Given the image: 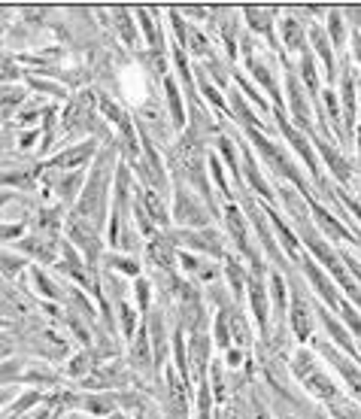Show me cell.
<instances>
[{
  "label": "cell",
  "mask_w": 361,
  "mask_h": 419,
  "mask_svg": "<svg viewBox=\"0 0 361 419\" xmlns=\"http://www.w3.org/2000/svg\"><path fill=\"white\" fill-rule=\"evenodd\" d=\"M118 319H122V334L131 341V334H134V310L128 307V304H118Z\"/></svg>",
  "instance_id": "41"
},
{
  "label": "cell",
  "mask_w": 361,
  "mask_h": 419,
  "mask_svg": "<svg viewBox=\"0 0 361 419\" xmlns=\"http://www.w3.org/2000/svg\"><path fill=\"white\" fill-rule=\"evenodd\" d=\"M249 301H252V313L262 329H267V295L262 289V283H258V277L249 280Z\"/></svg>",
  "instance_id": "17"
},
{
  "label": "cell",
  "mask_w": 361,
  "mask_h": 419,
  "mask_svg": "<svg viewBox=\"0 0 361 419\" xmlns=\"http://www.w3.org/2000/svg\"><path fill=\"white\" fill-rule=\"evenodd\" d=\"M304 201H307L310 213H313V216H316V222L325 228V234H331V237H334V240H353V234H349V228H343V225H340L334 216H331V213L322 207V203H316L313 198H310V191L304 195Z\"/></svg>",
  "instance_id": "8"
},
{
  "label": "cell",
  "mask_w": 361,
  "mask_h": 419,
  "mask_svg": "<svg viewBox=\"0 0 361 419\" xmlns=\"http://www.w3.org/2000/svg\"><path fill=\"white\" fill-rule=\"evenodd\" d=\"M200 88H204V95H207L209 100H213V104H216L219 110H225V100H222V98H219V91H216L213 85H209V83H207V76H204V73H200Z\"/></svg>",
  "instance_id": "46"
},
{
  "label": "cell",
  "mask_w": 361,
  "mask_h": 419,
  "mask_svg": "<svg viewBox=\"0 0 361 419\" xmlns=\"http://www.w3.org/2000/svg\"><path fill=\"white\" fill-rule=\"evenodd\" d=\"M225 271H228V280H231V289L240 298L243 295V271L237 268V261H225Z\"/></svg>",
  "instance_id": "37"
},
{
  "label": "cell",
  "mask_w": 361,
  "mask_h": 419,
  "mask_svg": "<svg viewBox=\"0 0 361 419\" xmlns=\"http://www.w3.org/2000/svg\"><path fill=\"white\" fill-rule=\"evenodd\" d=\"M279 30H283L286 46L292 49V52H307V37H304V28H300L298 18H283Z\"/></svg>",
  "instance_id": "16"
},
{
  "label": "cell",
  "mask_w": 361,
  "mask_h": 419,
  "mask_svg": "<svg viewBox=\"0 0 361 419\" xmlns=\"http://www.w3.org/2000/svg\"><path fill=\"white\" fill-rule=\"evenodd\" d=\"M279 131H283V134H286V140L288 143H292V149L298 152V155L300 158H304V165L310 167V173H313V182H316V186L319 189H328L325 186V179H322V173H319V165H316V155H313V149H310V143H307V137L304 134H300V131H295L292 125H288V122L286 119H279Z\"/></svg>",
  "instance_id": "5"
},
{
  "label": "cell",
  "mask_w": 361,
  "mask_h": 419,
  "mask_svg": "<svg viewBox=\"0 0 361 419\" xmlns=\"http://www.w3.org/2000/svg\"><path fill=\"white\" fill-rule=\"evenodd\" d=\"M55 189L61 191V198L64 201H70L79 191V195H82V182H79V173H70V177H64V179H58L55 182Z\"/></svg>",
  "instance_id": "31"
},
{
  "label": "cell",
  "mask_w": 361,
  "mask_h": 419,
  "mask_svg": "<svg viewBox=\"0 0 361 419\" xmlns=\"http://www.w3.org/2000/svg\"><path fill=\"white\" fill-rule=\"evenodd\" d=\"M140 203L146 207V213L152 216L158 225H167V210H164V203L158 201V195H152V189H143L140 191Z\"/></svg>",
  "instance_id": "24"
},
{
  "label": "cell",
  "mask_w": 361,
  "mask_h": 419,
  "mask_svg": "<svg viewBox=\"0 0 361 419\" xmlns=\"http://www.w3.org/2000/svg\"><path fill=\"white\" fill-rule=\"evenodd\" d=\"M292 329L298 334V341H307L310 331H313V316L307 310V301L295 292L292 295Z\"/></svg>",
  "instance_id": "12"
},
{
  "label": "cell",
  "mask_w": 361,
  "mask_h": 419,
  "mask_svg": "<svg viewBox=\"0 0 361 419\" xmlns=\"http://www.w3.org/2000/svg\"><path fill=\"white\" fill-rule=\"evenodd\" d=\"M188 43H192V52L195 55H209V43L204 34H197V30H188Z\"/></svg>",
  "instance_id": "42"
},
{
  "label": "cell",
  "mask_w": 361,
  "mask_h": 419,
  "mask_svg": "<svg viewBox=\"0 0 361 419\" xmlns=\"http://www.w3.org/2000/svg\"><path fill=\"white\" fill-rule=\"evenodd\" d=\"M300 76H304V83L310 85V91H319V76H316V61L310 52L300 55Z\"/></svg>",
  "instance_id": "30"
},
{
  "label": "cell",
  "mask_w": 361,
  "mask_h": 419,
  "mask_svg": "<svg viewBox=\"0 0 361 419\" xmlns=\"http://www.w3.org/2000/svg\"><path fill=\"white\" fill-rule=\"evenodd\" d=\"M304 271H307V277H310V283H313V285H316V292H319V295H322V298H325V301L331 304V307H337V310H340V304H343V301H340V298H337V295H334V289H331V283L325 280V273H322V271H319V268H316V261H313V259H307V261H304Z\"/></svg>",
  "instance_id": "13"
},
{
  "label": "cell",
  "mask_w": 361,
  "mask_h": 419,
  "mask_svg": "<svg viewBox=\"0 0 361 419\" xmlns=\"http://www.w3.org/2000/svg\"><path fill=\"white\" fill-rule=\"evenodd\" d=\"M331 411H334V416H337V419H361V411H358V407L346 404L343 398H337V401L331 404Z\"/></svg>",
  "instance_id": "38"
},
{
  "label": "cell",
  "mask_w": 361,
  "mask_h": 419,
  "mask_svg": "<svg viewBox=\"0 0 361 419\" xmlns=\"http://www.w3.org/2000/svg\"><path fill=\"white\" fill-rule=\"evenodd\" d=\"M355 140H358V152H361V131H358V134H355Z\"/></svg>",
  "instance_id": "55"
},
{
  "label": "cell",
  "mask_w": 361,
  "mask_h": 419,
  "mask_svg": "<svg viewBox=\"0 0 361 419\" xmlns=\"http://www.w3.org/2000/svg\"><path fill=\"white\" fill-rule=\"evenodd\" d=\"M173 240H167V237H158V234H155V237H152V243H149V247H146V255H149V261H152V264H158V268H161V271H170V268H173Z\"/></svg>",
  "instance_id": "11"
},
{
  "label": "cell",
  "mask_w": 361,
  "mask_h": 419,
  "mask_svg": "<svg viewBox=\"0 0 361 419\" xmlns=\"http://www.w3.org/2000/svg\"><path fill=\"white\" fill-rule=\"evenodd\" d=\"M322 100H325V107H328V116H331V122H334V131H337V137L343 140V128H340V112H337L334 91H331V88H325V91H322Z\"/></svg>",
  "instance_id": "33"
},
{
  "label": "cell",
  "mask_w": 361,
  "mask_h": 419,
  "mask_svg": "<svg viewBox=\"0 0 361 419\" xmlns=\"http://www.w3.org/2000/svg\"><path fill=\"white\" fill-rule=\"evenodd\" d=\"M225 228H228V234H231V240H237V249L243 252V255H249L252 259V268H255V273H262V264H258V255L249 249V234H246V222H243V216H240V210L234 207V203H228L225 207Z\"/></svg>",
  "instance_id": "6"
},
{
  "label": "cell",
  "mask_w": 361,
  "mask_h": 419,
  "mask_svg": "<svg viewBox=\"0 0 361 419\" xmlns=\"http://www.w3.org/2000/svg\"><path fill=\"white\" fill-rule=\"evenodd\" d=\"M216 343L222 346V350H228V343H231V329H228V313L225 310L216 316Z\"/></svg>",
  "instance_id": "35"
},
{
  "label": "cell",
  "mask_w": 361,
  "mask_h": 419,
  "mask_svg": "<svg viewBox=\"0 0 361 419\" xmlns=\"http://www.w3.org/2000/svg\"><path fill=\"white\" fill-rule=\"evenodd\" d=\"M322 322H325V329H328V334H331V337H334V341H337L340 346H343V350H346L349 355H355V350H353V343H349V334H346L343 329H340V325H337L334 319H331V316H328L325 310H322Z\"/></svg>",
  "instance_id": "29"
},
{
  "label": "cell",
  "mask_w": 361,
  "mask_h": 419,
  "mask_svg": "<svg viewBox=\"0 0 361 419\" xmlns=\"http://www.w3.org/2000/svg\"><path fill=\"white\" fill-rule=\"evenodd\" d=\"M149 362H152V353H149V341H146V331L137 334V341L131 346V365L134 367H146Z\"/></svg>",
  "instance_id": "25"
},
{
  "label": "cell",
  "mask_w": 361,
  "mask_h": 419,
  "mask_svg": "<svg viewBox=\"0 0 361 419\" xmlns=\"http://www.w3.org/2000/svg\"><path fill=\"white\" fill-rule=\"evenodd\" d=\"M94 149H97V146H94L92 140H88V143H82V146L64 149L61 155H55V158H52V167H55V170H73V167H79V170H82V165H85V161L94 155Z\"/></svg>",
  "instance_id": "9"
},
{
  "label": "cell",
  "mask_w": 361,
  "mask_h": 419,
  "mask_svg": "<svg viewBox=\"0 0 361 419\" xmlns=\"http://www.w3.org/2000/svg\"><path fill=\"white\" fill-rule=\"evenodd\" d=\"M292 367H295V374L300 377V380H307V377L316 371V365H313V355H310V353H298Z\"/></svg>",
  "instance_id": "34"
},
{
  "label": "cell",
  "mask_w": 361,
  "mask_h": 419,
  "mask_svg": "<svg viewBox=\"0 0 361 419\" xmlns=\"http://www.w3.org/2000/svg\"><path fill=\"white\" fill-rule=\"evenodd\" d=\"M137 16H140V22H143V30H146V37L152 40V49L158 52V49H161V37H158V28L149 22V9H137Z\"/></svg>",
  "instance_id": "36"
},
{
  "label": "cell",
  "mask_w": 361,
  "mask_h": 419,
  "mask_svg": "<svg viewBox=\"0 0 361 419\" xmlns=\"http://www.w3.org/2000/svg\"><path fill=\"white\" fill-rule=\"evenodd\" d=\"M164 91H167V104H170V116H173V125L183 128L185 125V116H183V100H179V88L173 79H164Z\"/></svg>",
  "instance_id": "23"
},
{
  "label": "cell",
  "mask_w": 361,
  "mask_h": 419,
  "mask_svg": "<svg viewBox=\"0 0 361 419\" xmlns=\"http://www.w3.org/2000/svg\"><path fill=\"white\" fill-rule=\"evenodd\" d=\"M22 249H27L39 261L55 259V240H46V237H27V240H22Z\"/></svg>",
  "instance_id": "22"
},
{
  "label": "cell",
  "mask_w": 361,
  "mask_h": 419,
  "mask_svg": "<svg viewBox=\"0 0 361 419\" xmlns=\"http://www.w3.org/2000/svg\"><path fill=\"white\" fill-rule=\"evenodd\" d=\"M88 371V359H85V355H76V359H73V365H70V374H85Z\"/></svg>",
  "instance_id": "52"
},
{
  "label": "cell",
  "mask_w": 361,
  "mask_h": 419,
  "mask_svg": "<svg viewBox=\"0 0 361 419\" xmlns=\"http://www.w3.org/2000/svg\"><path fill=\"white\" fill-rule=\"evenodd\" d=\"M310 40H313V46H316V55L325 61V73H328V79H334V55H331L328 37L313 25V28H310Z\"/></svg>",
  "instance_id": "19"
},
{
  "label": "cell",
  "mask_w": 361,
  "mask_h": 419,
  "mask_svg": "<svg viewBox=\"0 0 361 419\" xmlns=\"http://www.w3.org/2000/svg\"><path fill=\"white\" fill-rule=\"evenodd\" d=\"M343 203H346V207H349V210H353V216H358V219H361V207H358V203H355V201H346V198H343Z\"/></svg>",
  "instance_id": "54"
},
{
  "label": "cell",
  "mask_w": 361,
  "mask_h": 419,
  "mask_svg": "<svg viewBox=\"0 0 361 419\" xmlns=\"http://www.w3.org/2000/svg\"><path fill=\"white\" fill-rule=\"evenodd\" d=\"M167 392H170V411H173V416L176 419H185V413H188L185 392H183V383H179L173 374H167Z\"/></svg>",
  "instance_id": "20"
},
{
  "label": "cell",
  "mask_w": 361,
  "mask_h": 419,
  "mask_svg": "<svg viewBox=\"0 0 361 419\" xmlns=\"http://www.w3.org/2000/svg\"><path fill=\"white\" fill-rule=\"evenodd\" d=\"M286 88H288V107H292V116L295 122L304 131H310V107H307V98H304V88L298 85V76L292 70H286Z\"/></svg>",
  "instance_id": "7"
},
{
  "label": "cell",
  "mask_w": 361,
  "mask_h": 419,
  "mask_svg": "<svg viewBox=\"0 0 361 419\" xmlns=\"http://www.w3.org/2000/svg\"><path fill=\"white\" fill-rule=\"evenodd\" d=\"M39 228H49V231H58V225H61V219H58V213H39V219H37Z\"/></svg>",
  "instance_id": "45"
},
{
  "label": "cell",
  "mask_w": 361,
  "mask_h": 419,
  "mask_svg": "<svg viewBox=\"0 0 361 419\" xmlns=\"http://www.w3.org/2000/svg\"><path fill=\"white\" fill-rule=\"evenodd\" d=\"M316 146H319V152L325 155L328 167H331V173L337 177V182H343V186H349V182H353V167H349V161H346L343 155H340V152H337L334 146H331V143H325V140H319Z\"/></svg>",
  "instance_id": "10"
},
{
  "label": "cell",
  "mask_w": 361,
  "mask_h": 419,
  "mask_svg": "<svg viewBox=\"0 0 361 419\" xmlns=\"http://www.w3.org/2000/svg\"><path fill=\"white\" fill-rule=\"evenodd\" d=\"M22 98H25V95H22L18 88H6V91H4V119L13 116V107H16Z\"/></svg>",
  "instance_id": "43"
},
{
  "label": "cell",
  "mask_w": 361,
  "mask_h": 419,
  "mask_svg": "<svg viewBox=\"0 0 361 419\" xmlns=\"http://www.w3.org/2000/svg\"><path fill=\"white\" fill-rule=\"evenodd\" d=\"M170 240H173V247H192V249L209 252V255H225L222 234L213 228H183V231L170 234Z\"/></svg>",
  "instance_id": "3"
},
{
  "label": "cell",
  "mask_w": 361,
  "mask_h": 419,
  "mask_svg": "<svg viewBox=\"0 0 361 419\" xmlns=\"http://www.w3.org/2000/svg\"><path fill=\"white\" fill-rule=\"evenodd\" d=\"M328 30H331L334 46L343 49L346 46V28H343V16H340V9H331V13H328Z\"/></svg>",
  "instance_id": "28"
},
{
  "label": "cell",
  "mask_w": 361,
  "mask_h": 419,
  "mask_svg": "<svg viewBox=\"0 0 361 419\" xmlns=\"http://www.w3.org/2000/svg\"><path fill=\"white\" fill-rule=\"evenodd\" d=\"M85 407H88V411H92V413H113V401H109V398H88V401H85Z\"/></svg>",
  "instance_id": "44"
},
{
  "label": "cell",
  "mask_w": 361,
  "mask_h": 419,
  "mask_svg": "<svg viewBox=\"0 0 361 419\" xmlns=\"http://www.w3.org/2000/svg\"><path fill=\"white\" fill-rule=\"evenodd\" d=\"M109 167H113V146H109L104 155L97 158V167L92 173V179H88V186L82 189V195H79V203H76V213L82 222H88L94 231H100V225H104V216H106V179H109Z\"/></svg>",
  "instance_id": "1"
},
{
  "label": "cell",
  "mask_w": 361,
  "mask_h": 419,
  "mask_svg": "<svg viewBox=\"0 0 361 419\" xmlns=\"http://www.w3.org/2000/svg\"><path fill=\"white\" fill-rule=\"evenodd\" d=\"M219 152L228 158V165H231V170H237V152H234V146H231V140H219Z\"/></svg>",
  "instance_id": "47"
},
{
  "label": "cell",
  "mask_w": 361,
  "mask_h": 419,
  "mask_svg": "<svg viewBox=\"0 0 361 419\" xmlns=\"http://www.w3.org/2000/svg\"><path fill=\"white\" fill-rule=\"evenodd\" d=\"M16 271H22V261L13 259V255H4V273H6V277H13Z\"/></svg>",
  "instance_id": "51"
},
{
  "label": "cell",
  "mask_w": 361,
  "mask_h": 419,
  "mask_svg": "<svg viewBox=\"0 0 361 419\" xmlns=\"http://www.w3.org/2000/svg\"><path fill=\"white\" fill-rule=\"evenodd\" d=\"M149 289H152V285L146 280H137V295H140V307L143 310H149Z\"/></svg>",
  "instance_id": "50"
},
{
  "label": "cell",
  "mask_w": 361,
  "mask_h": 419,
  "mask_svg": "<svg viewBox=\"0 0 361 419\" xmlns=\"http://www.w3.org/2000/svg\"><path fill=\"white\" fill-rule=\"evenodd\" d=\"M31 277H34V283L39 285V292H43V295H49V298H58V289H55V283L49 280L43 271H37V268H34V271H31Z\"/></svg>",
  "instance_id": "40"
},
{
  "label": "cell",
  "mask_w": 361,
  "mask_h": 419,
  "mask_svg": "<svg viewBox=\"0 0 361 419\" xmlns=\"http://www.w3.org/2000/svg\"><path fill=\"white\" fill-rule=\"evenodd\" d=\"M207 355H209V341H207V334H195V341H192V365H195L197 383H204V365H207Z\"/></svg>",
  "instance_id": "21"
},
{
  "label": "cell",
  "mask_w": 361,
  "mask_h": 419,
  "mask_svg": "<svg viewBox=\"0 0 361 419\" xmlns=\"http://www.w3.org/2000/svg\"><path fill=\"white\" fill-rule=\"evenodd\" d=\"M270 292H274V298H276V307L286 310V289H283V280H279L276 273H274V289H270Z\"/></svg>",
  "instance_id": "48"
},
{
  "label": "cell",
  "mask_w": 361,
  "mask_h": 419,
  "mask_svg": "<svg viewBox=\"0 0 361 419\" xmlns=\"http://www.w3.org/2000/svg\"><path fill=\"white\" fill-rule=\"evenodd\" d=\"M353 52H355L358 64H361V30H355V34H353Z\"/></svg>",
  "instance_id": "53"
},
{
  "label": "cell",
  "mask_w": 361,
  "mask_h": 419,
  "mask_svg": "<svg viewBox=\"0 0 361 419\" xmlns=\"http://www.w3.org/2000/svg\"><path fill=\"white\" fill-rule=\"evenodd\" d=\"M173 216H176L179 225H185V228H207V210L200 207V201L192 198V191L176 189V207H173Z\"/></svg>",
  "instance_id": "4"
},
{
  "label": "cell",
  "mask_w": 361,
  "mask_h": 419,
  "mask_svg": "<svg viewBox=\"0 0 361 419\" xmlns=\"http://www.w3.org/2000/svg\"><path fill=\"white\" fill-rule=\"evenodd\" d=\"M358 240H361V234H358Z\"/></svg>",
  "instance_id": "56"
},
{
  "label": "cell",
  "mask_w": 361,
  "mask_h": 419,
  "mask_svg": "<svg viewBox=\"0 0 361 419\" xmlns=\"http://www.w3.org/2000/svg\"><path fill=\"white\" fill-rule=\"evenodd\" d=\"M249 137H252V143L258 146V152L264 155V161L270 165V170L279 173V177H286V179H292L295 186H298V195H307V186H304V179H300V173L295 170V165L288 161V155L283 149L276 146V143H270L262 131H255V128H249Z\"/></svg>",
  "instance_id": "2"
},
{
  "label": "cell",
  "mask_w": 361,
  "mask_h": 419,
  "mask_svg": "<svg viewBox=\"0 0 361 419\" xmlns=\"http://www.w3.org/2000/svg\"><path fill=\"white\" fill-rule=\"evenodd\" d=\"M340 85H343V122H346V140L353 137V125H355V76L353 73H343L340 79Z\"/></svg>",
  "instance_id": "14"
},
{
  "label": "cell",
  "mask_w": 361,
  "mask_h": 419,
  "mask_svg": "<svg viewBox=\"0 0 361 419\" xmlns=\"http://www.w3.org/2000/svg\"><path fill=\"white\" fill-rule=\"evenodd\" d=\"M274 13H276V9H258V6L246 9L249 28H255L258 34H264V37L270 40V43H274V25H270V18H274Z\"/></svg>",
  "instance_id": "18"
},
{
  "label": "cell",
  "mask_w": 361,
  "mask_h": 419,
  "mask_svg": "<svg viewBox=\"0 0 361 419\" xmlns=\"http://www.w3.org/2000/svg\"><path fill=\"white\" fill-rule=\"evenodd\" d=\"M304 386H307V389L313 392L316 398H322V401H328V404H334L337 398H340L337 389H334V383H331L322 371H313V374H310L307 380H304Z\"/></svg>",
  "instance_id": "15"
},
{
  "label": "cell",
  "mask_w": 361,
  "mask_h": 419,
  "mask_svg": "<svg viewBox=\"0 0 361 419\" xmlns=\"http://www.w3.org/2000/svg\"><path fill=\"white\" fill-rule=\"evenodd\" d=\"M106 261H109V264H116V268L122 271V273H137V271H140L131 259H106Z\"/></svg>",
  "instance_id": "49"
},
{
  "label": "cell",
  "mask_w": 361,
  "mask_h": 419,
  "mask_svg": "<svg viewBox=\"0 0 361 419\" xmlns=\"http://www.w3.org/2000/svg\"><path fill=\"white\" fill-rule=\"evenodd\" d=\"M209 404H213V395H209V383L204 380V383H200V392H197V413H200V419L209 416Z\"/></svg>",
  "instance_id": "39"
},
{
  "label": "cell",
  "mask_w": 361,
  "mask_h": 419,
  "mask_svg": "<svg viewBox=\"0 0 361 419\" xmlns=\"http://www.w3.org/2000/svg\"><path fill=\"white\" fill-rule=\"evenodd\" d=\"M116 18H118V30H122V40H128L131 46L140 43V37H137V30H134V22H131V13H128L125 6H116L113 9Z\"/></svg>",
  "instance_id": "27"
},
{
  "label": "cell",
  "mask_w": 361,
  "mask_h": 419,
  "mask_svg": "<svg viewBox=\"0 0 361 419\" xmlns=\"http://www.w3.org/2000/svg\"><path fill=\"white\" fill-rule=\"evenodd\" d=\"M243 173H246V179L252 182V189L258 191V195H264V198H270V189H267V182L262 179V173H258V167H255V161L249 158V152L243 155Z\"/></svg>",
  "instance_id": "26"
},
{
  "label": "cell",
  "mask_w": 361,
  "mask_h": 419,
  "mask_svg": "<svg viewBox=\"0 0 361 419\" xmlns=\"http://www.w3.org/2000/svg\"><path fill=\"white\" fill-rule=\"evenodd\" d=\"M228 319H231V334H234L243 346H249V341H252V337H249V331H246V319H243L240 313H228Z\"/></svg>",
  "instance_id": "32"
}]
</instances>
